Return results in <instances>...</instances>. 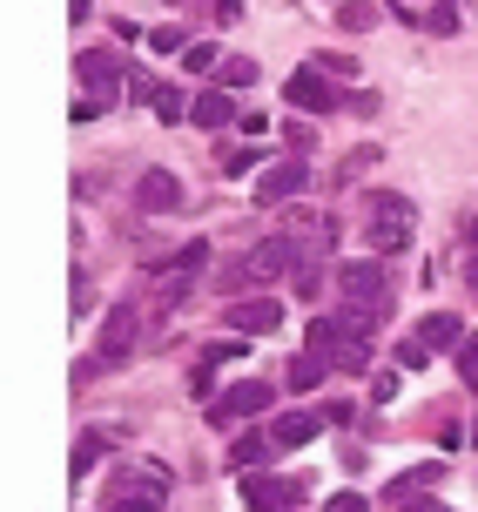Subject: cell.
<instances>
[{"label": "cell", "instance_id": "obj_10", "mask_svg": "<svg viewBox=\"0 0 478 512\" xmlns=\"http://www.w3.org/2000/svg\"><path fill=\"white\" fill-rule=\"evenodd\" d=\"M189 196H182V182H176V169H142L135 176V209L142 216H169V209H182Z\"/></svg>", "mask_w": 478, "mask_h": 512}, {"label": "cell", "instance_id": "obj_22", "mask_svg": "<svg viewBox=\"0 0 478 512\" xmlns=\"http://www.w3.org/2000/svg\"><path fill=\"white\" fill-rule=\"evenodd\" d=\"M155 115H162V122H182V115H196V108H189V102H182V95H176V88H155Z\"/></svg>", "mask_w": 478, "mask_h": 512}, {"label": "cell", "instance_id": "obj_37", "mask_svg": "<svg viewBox=\"0 0 478 512\" xmlns=\"http://www.w3.org/2000/svg\"><path fill=\"white\" fill-rule=\"evenodd\" d=\"M169 7H176V0H169Z\"/></svg>", "mask_w": 478, "mask_h": 512}, {"label": "cell", "instance_id": "obj_14", "mask_svg": "<svg viewBox=\"0 0 478 512\" xmlns=\"http://www.w3.org/2000/svg\"><path fill=\"white\" fill-rule=\"evenodd\" d=\"M438 479H445V465H438V459L411 465V472H398V479L384 486V506H391V512H398V506H411V499H425V492L438 486Z\"/></svg>", "mask_w": 478, "mask_h": 512}, {"label": "cell", "instance_id": "obj_18", "mask_svg": "<svg viewBox=\"0 0 478 512\" xmlns=\"http://www.w3.org/2000/svg\"><path fill=\"white\" fill-rule=\"evenodd\" d=\"M101 452H108V438H101V432H81L75 438V459H68V479H88V472L101 465Z\"/></svg>", "mask_w": 478, "mask_h": 512}, {"label": "cell", "instance_id": "obj_26", "mask_svg": "<svg viewBox=\"0 0 478 512\" xmlns=\"http://www.w3.org/2000/svg\"><path fill=\"white\" fill-rule=\"evenodd\" d=\"M250 81H256V61H243V54L223 61V88H250Z\"/></svg>", "mask_w": 478, "mask_h": 512}, {"label": "cell", "instance_id": "obj_33", "mask_svg": "<svg viewBox=\"0 0 478 512\" xmlns=\"http://www.w3.org/2000/svg\"><path fill=\"white\" fill-rule=\"evenodd\" d=\"M465 277H472V290H478V250H472V263H465Z\"/></svg>", "mask_w": 478, "mask_h": 512}, {"label": "cell", "instance_id": "obj_28", "mask_svg": "<svg viewBox=\"0 0 478 512\" xmlns=\"http://www.w3.org/2000/svg\"><path fill=\"white\" fill-rule=\"evenodd\" d=\"M425 27H431V34H452V27H458V7H452V0H438V7L425 14Z\"/></svg>", "mask_w": 478, "mask_h": 512}, {"label": "cell", "instance_id": "obj_25", "mask_svg": "<svg viewBox=\"0 0 478 512\" xmlns=\"http://www.w3.org/2000/svg\"><path fill=\"white\" fill-rule=\"evenodd\" d=\"M182 68H189V75H209V68H223V61H216V48H209V41H196V48L182 54Z\"/></svg>", "mask_w": 478, "mask_h": 512}, {"label": "cell", "instance_id": "obj_15", "mask_svg": "<svg viewBox=\"0 0 478 512\" xmlns=\"http://www.w3.org/2000/svg\"><path fill=\"white\" fill-rule=\"evenodd\" d=\"M418 337H425L431 351H458L472 331H465V317H458V310H431L425 324H418Z\"/></svg>", "mask_w": 478, "mask_h": 512}, {"label": "cell", "instance_id": "obj_7", "mask_svg": "<svg viewBox=\"0 0 478 512\" xmlns=\"http://www.w3.org/2000/svg\"><path fill=\"white\" fill-rule=\"evenodd\" d=\"M303 479H283V472H243V506L250 512H297Z\"/></svg>", "mask_w": 478, "mask_h": 512}, {"label": "cell", "instance_id": "obj_12", "mask_svg": "<svg viewBox=\"0 0 478 512\" xmlns=\"http://www.w3.org/2000/svg\"><path fill=\"white\" fill-rule=\"evenodd\" d=\"M135 331H142V310H135V304H115V310H108V324H101V351H95V358L101 364L128 358V351H135Z\"/></svg>", "mask_w": 478, "mask_h": 512}, {"label": "cell", "instance_id": "obj_13", "mask_svg": "<svg viewBox=\"0 0 478 512\" xmlns=\"http://www.w3.org/2000/svg\"><path fill=\"white\" fill-rule=\"evenodd\" d=\"M330 432V411H283V418H270V438H277V452H297V445H310V438Z\"/></svg>", "mask_w": 478, "mask_h": 512}, {"label": "cell", "instance_id": "obj_9", "mask_svg": "<svg viewBox=\"0 0 478 512\" xmlns=\"http://www.w3.org/2000/svg\"><path fill=\"white\" fill-rule=\"evenodd\" d=\"M75 75L95 88V102H115V95H122V81H128V68H122V54H115V48H81Z\"/></svg>", "mask_w": 478, "mask_h": 512}, {"label": "cell", "instance_id": "obj_19", "mask_svg": "<svg viewBox=\"0 0 478 512\" xmlns=\"http://www.w3.org/2000/svg\"><path fill=\"white\" fill-rule=\"evenodd\" d=\"M229 115H236V102H229V88H216V95H202V102H196L189 122H196V128H229Z\"/></svg>", "mask_w": 478, "mask_h": 512}, {"label": "cell", "instance_id": "obj_16", "mask_svg": "<svg viewBox=\"0 0 478 512\" xmlns=\"http://www.w3.org/2000/svg\"><path fill=\"white\" fill-rule=\"evenodd\" d=\"M270 452H277V438H270V432H243L236 445H229V472H256Z\"/></svg>", "mask_w": 478, "mask_h": 512}, {"label": "cell", "instance_id": "obj_29", "mask_svg": "<svg viewBox=\"0 0 478 512\" xmlns=\"http://www.w3.org/2000/svg\"><path fill=\"white\" fill-rule=\"evenodd\" d=\"M324 512H371V499H364V492H330Z\"/></svg>", "mask_w": 478, "mask_h": 512}, {"label": "cell", "instance_id": "obj_1", "mask_svg": "<svg viewBox=\"0 0 478 512\" xmlns=\"http://www.w3.org/2000/svg\"><path fill=\"white\" fill-rule=\"evenodd\" d=\"M303 351H317V358L330 364V371H371V337L351 331L344 317H317L310 324V344Z\"/></svg>", "mask_w": 478, "mask_h": 512}, {"label": "cell", "instance_id": "obj_21", "mask_svg": "<svg viewBox=\"0 0 478 512\" xmlns=\"http://www.w3.org/2000/svg\"><path fill=\"white\" fill-rule=\"evenodd\" d=\"M371 21H378V7H371V0H344V7H337V27H351V34H364Z\"/></svg>", "mask_w": 478, "mask_h": 512}, {"label": "cell", "instance_id": "obj_5", "mask_svg": "<svg viewBox=\"0 0 478 512\" xmlns=\"http://www.w3.org/2000/svg\"><path fill=\"white\" fill-rule=\"evenodd\" d=\"M337 297H344V304H384L391 310V270H384V256L337 263Z\"/></svg>", "mask_w": 478, "mask_h": 512}, {"label": "cell", "instance_id": "obj_2", "mask_svg": "<svg viewBox=\"0 0 478 512\" xmlns=\"http://www.w3.org/2000/svg\"><path fill=\"white\" fill-rule=\"evenodd\" d=\"M162 506H169V472L162 465H135V472L115 479V492H108L101 512H162Z\"/></svg>", "mask_w": 478, "mask_h": 512}, {"label": "cell", "instance_id": "obj_4", "mask_svg": "<svg viewBox=\"0 0 478 512\" xmlns=\"http://www.w3.org/2000/svg\"><path fill=\"white\" fill-rule=\"evenodd\" d=\"M371 250L378 256H398L411 250V236H418V216H411V203L404 196H371Z\"/></svg>", "mask_w": 478, "mask_h": 512}, {"label": "cell", "instance_id": "obj_31", "mask_svg": "<svg viewBox=\"0 0 478 512\" xmlns=\"http://www.w3.org/2000/svg\"><path fill=\"white\" fill-rule=\"evenodd\" d=\"M216 21H243V0H216Z\"/></svg>", "mask_w": 478, "mask_h": 512}, {"label": "cell", "instance_id": "obj_8", "mask_svg": "<svg viewBox=\"0 0 478 512\" xmlns=\"http://www.w3.org/2000/svg\"><path fill=\"white\" fill-rule=\"evenodd\" d=\"M303 189H310V162H303V155H283V162H270V169H263V182H256V203L277 209V203H297Z\"/></svg>", "mask_w": 478, "mask_h": 512}, {"label": "cell", "instance_id": "obj_24", "mask_svg": "<svg viewBox=\"0 0 478 512\" xmlns=\"http://www.w3.org/2000/svg\"><path fill=\"white\" fill-rule=\"evenodd\" d=\"M149 48H155V54H189L196 41H189L182 27H155V34H149Z\"/></svg>", "mask_w": 478, "mask_h": 512}, {"label": "cell", "instance_id": "obj_32", "mask_svg": "<svg viewBox=\"0 0 478 512\" xmlns=\"http://www.w3.org/2000/svg\"><path fill=\"white\" fill-rule=\"evenodd\" d=\"M398 512H445V506H425V499H411V506H398Z\"/></svg>", "mask_w": 478, "mask_h": 512}, {"label": "cell", "instance_id": "obj_17", "mask_svg": "<svg viewBox=\"0 0 478 512\" xmlns=\"http://www.w3.org/2000/svg\"><path fill=\"white\" fill-rule=\"evenodd\" d=\"M324 378H330V364L317 358V351H297V358H290V391H317Z\"/></svg>", "mask_w": 478, "mask_h": 512}, {"label": "cell", "instance_id": "obj_34", "mask_svg": "<svg viewBox=\"0 0 478 512\" xmlns=\"http://www.w3.org/2000/svg\"><path fill=\"white\" fill-rule=\"evenodd\" d=\"M465 236H472V250H478V216H472V223H465Z\"/></svg>", "mask_w": 478, "mask_h": 512}, {"label": "cell", "instance_id": "obj_23", "mask_svg": "<svg viewBox=\"0 0 478 512\" xmlns=\"http://www.w3.org/2000/svg\"><path fill=\"white\" fill-rule=\"evenodd\" d=\"M391 358H398L404 371H425V364H431V344H425V337H404V344L391 351Z\"/></svg>", "mask_w": 478, "mask_h": 512}, {"label": "cell", "instance_id": "obj_35", "mask_svg": "<svg viewBox=\"0 0 478 512\" xmlns=\"http://www.w3.org/2000/svg\"><path fill=\"white\" fill-rule=\"evenodd\" d=\"M391 7H418V0H391Z\"/></svg>", "mask_w": 478, "mask_h": 512}, {"label": "cell", "instance_id": "obj_3", "mask_svg": "<svg viewBox=\"0 0 478 512\" xmlns=\"http://www.w3.org/2000/svg\"><path fill=\"white\" fill-rule=\"evenodd\" d=\"M270 405H277V384L243 378V384H229V391H216V398H209V425H216V432H229V425H243V418H263Z\"/></svg>", "mask_w": 478, "mask_h": 512}, {"label": "cell", "instance_id": "obj_36", "mask_svg": "<svg viewBox=\"0 0 478 512\" xmlns=\"http://www.w3.org/2000/svg\"><path fill=\"white\" fill-rule=\"evenodd\" d=\"M472 445H478V425H472Z\"/></svg>", "mask_w": 478, "mask_h": 512}, {"label": "cell", "instance_id": "obj_27", "mask_svg": "<svg viewBox=\"0 0 478 512\" xmlns=\"http://www.w3.org/2000/svg\"><path fill=\"white\" fill-rule=\"evenodd\" d=\"M458 378L478 391V337H465V344H458Z\"/></svg>", "mask_w": 478, "mask_h": 512}, {"label": "cell", "instance_id": "obj_6", "mask_svg": "<svg viewBox=\"0 0 478 512\" xmlns=\"http://www.w3.org/2000/svg\"><path fill=\"white\" fill-rule=\"evenodd\" d=\"M283 102L297 108V115H330V108H344V95H337V75H324L310 61V68H297V75L283 81Z\"/></svg>", "mask_w": 478, "mask_h": 512}, {"label": "cell", "instance_id": "obj_11", "mask_svg": "<svg viewBox=\"0 0 478 512\" xmlns=\"http://www.w3.org/2000/svg\"><path fill=\"white\" fill-rule=\"evenodd\" d=\"M223 317H229V331H236V337H263V331H277V324H283V304H277V297H229Z\"/></svg>", "mask_w": 478, "mask_h": 512}, {"label": "cell", "instance_id": "obj_30", "mask_svg": "<svg viewBox=\"0 0 478 512\" xmlns=\"http://www.w3.org/2000/svg\"><path fill=\"white\" fill-rule=\"evenodd\" d=\"M202 358H209V364H236V358H243V337H229V344H209Z\"/></svg>", "mask_w": 478, "mask_h": 512}, {"label": "cell", "instance_id": "obj_20", "mask_svg": "<svg viewBox=\"0 0 478 512\" xmlns=\"http://www.w3.org/2000/svg\"><path fill=\"white\" fill-rule=\"evenodd\" d=\"M263 155H270V149H216V162H223V176H250Z\"/></svg>", "mask_w": 478, "mask_h": 512}]
</instances>
